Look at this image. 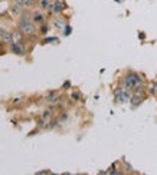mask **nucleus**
Returning a JSON list of instances; mask_svg holds the SVG:
<instances>
[{"instance_id":"obj_1","label":"nucleus","mask_w":157,"mask_h":175,"mask_svg":"<svg viewBox=\"0 0 157 175\" xmlns=\"http://www.w3.org/2000/svg\"><path fill=\"white\" fill-rule=\"evenodd\" d=\"M141 83H144V76L138 72H128L121 81V86L127 90H133L136 86L141 85Z\"/></svg>"},{"instance_id":"obj_2","label":"nucleus","mask_w":157,"mask_h":175,"mask_svg":"<svg viewBox=\"0 0 157 175\" xmlns=\"http://www.w3.org/2000/svg\"><path fill=\"white\" fill-rule=\"evenodd\" d=\"M17 29L23 33L25 38L28 39H33L36 36H39V29L33 22H29V23H17Z\"/></svg>"},{"instance_id":"obj_3","label":"nucleus","mask_w":157,"mask_h":175,"mask_svg":"<svg viewBox=\"0 0 157 175\" xmlns=\"http://www.w3.org/2000/svg\"><path fill=\"white\" fill-rule=\"evenodd\" d=\"M9 52L16 55V56H20V57H25L28 55V49L25 47V45L22 42H13L9 45Z\"/></svg>"},{"instance_id":"obj_4","label":"nucleus","mask_w":157,"mask_h":175,"mask_svg":"<svg viewBox=\"0 0 157 175\" xmlns=\"http://www.w3.org/2000/svg\"><path fill=\"white\" fill-rule=\"evenodd\" d=\"M59 100H61V95L58 93V92H55V90H52V92H48V93H46L43 102L46 105H49V106H55V105L59 104Z\"/></svg>"},{"instance_id":"obj_5","label":"nucleus","mask_w":157,"mask_h":175,"mask_svg":"<svg viewBox=\"0 0 157 175\" xmlns=\"http://www.w3.org/2000/svg\"><path fill=\"white\" fill-rule=\"evenodd\" d=\"M32 22H33L36 26H40V24L46 23L48 20H46V16L43 14V12H40V10H33V12H32Z\"/></svg>"},{"instance_id":"obj_6","label":"nucleus","mask_w":157,"mask_h":175,"mask_svg":"<svg viewBox=\"0 0 157 175\" xmlns=\"http://www.w3.org/2000/svg\"><path fill=\"white\" fill-rule=\"evenodd\" d=\"M65 9H67V5H65L62 0H55V3H53L52 9H51L49 13L51 14H61Z\"/></svg>"},{"instance_id":"obj_7","label":"nucleus","mask_w":157,"mask_h":175,"mask_svg":"<svg viewBox=\"0 0 157 175\" xmlns=\"http://www.w3.org/2000/svg\"><path fill=\"white\" fill-rule=\"evenodd\" d=\"M144 96L143 93H137V92H133V96H131V100H130V104H131V106L133 108H137L138 105L143 102Z\"/></svg>"},{"instance_id":"obj_8","label":"nucleus","mask_w":157,"mask_h":175,"mask_svg":"<svg viewBox=\"0 0 157 175\" xmlns=\"http://www.w3.org/2000/svg\"><path fill=\"white\" fill-rule=\"evenodd\" d=\"M0 42L3 43L5 46H9L10 43H13V33H12V30H6V33L2 36V39H0Z\"/></svg>"},{"instance_id":"obj_9","label":"nucleus","mask_w":157,"mask_h":175,"mask_svg":"<svg viewBox=\"0 0 157 175\" xmlns=\"http://www.w3.org/2000/svg\"><path fill=\"white\" fill-rule=\"evenodd\" d=\"M10 13L13 14V16H19L20 17V14L25 12V7L22 5H19V3H14V5L10 6Z\"/></svg>"},{"instance_id":"obj_10","label":"nucleus","mask_w":157,"mask_h":175,"mask_svg":"<svg viewBox=\"0 0 157 175\" xmlns=\"http://www.w3.org/2000/svg\"><path fill=\"white\" fill-rule=\"evenodd\" d=\"M14 3H19L25 7V9H30L35 6V0H13Z\"/></svg>"},{"instance_id":"obj_11","label":"nucleus","mask_w":157,"mask_h":175,"mask_svg":"<svg viewBox=\"0 0 157 175\" xmlns=\"http://www.w3.org/2000/svg\"><path fill=\"white\" fill-rule=\"evenodd\" d=\"M52 116H53V109H52V108L45 109V111H42V114H40V118L45 119V121H49V119H52Z\"/></svg>"},{"instance_id":"obj_12","label":"nucleus","mask_w":157,"mask_h":175,"mask_svg":"<svg viewBox=\"0 0 157 175\" xmlns=\"http://www.w3.org/2000/svg\"><path fill=\"white\" fill-rule=\"evenodd\" d=\"M53 3H55L53 0H42V2H40V6H42L43 10H46V12H51Z\"/></svg>"},{"instance_id":"obj_13","label":"nucleus","mask_w":157,"mask_h":175,"mask_svg":"<svg viewBox=\"0 0 157 175\" xmlns=\"http://www.w3.org/2000/svg\"><path fill=\"white\" fill-rule=\"evenodd\" d=\"M25 99H26V96H16V98H13V99L10 100V104L13 105V106H19V105L25 104Z\"/></svg>"},{"instance_id":"obj_14","label":"nucleus","mask_w":157,"mask_h":175,"mask_svg":"<svg viewBox=\"0 0 157 175\" xmlns=\"http://www.w3.org/2000/svg\"><path fill=\"white\" fill-rule=\"evenodd\" d=\"M38 29H39V36H46L48 32H49L48 22H46V23H43V24H40V26H38Z\"/></svg>"},{"instance_id":"obj_15","label":"nucleus","mask_w":157,"mask_h":175,"mask_svg":"<svg viewBox=\"0 0 157 175\" xmlns=\"http://www.w3.org/2000/svg\"><path fill=\"white\" fill-rule=\"evenodd\" d=\"M71 100H72V102H79V100H82L81 92H78V90H74V92L71 93Z\"/></svg>"},{"instance_id":"obj_16","label":"nucleus","mask_w":157,"mask_h":175,"mask_svg":"<svg viewBox=\"0 0 157 175\" xmlns=\"http://www.w3.org/2000/svg\"><path fill=\"white\" fill-rule=\"evenodd\" d=\"M56 125H58L56 121H51V119H49L48 122H46V126H45V129H46V131H52V129L55 128Z\"/></svg>"},{"instance_id":"obj_17","label":"nucleus","mask_w":157,"mask_h":175,"mask_svg":"<svg viewBox=\"0 0 157 175\" xmlns=\"http://www.w3.org/2000/svg\"><path fill=\"white\" fill-rule=\"evenodd\" d=\"M148 92H150L151 95H156L157 93V83H156V82L150 85V89H148Z\"/></svg>"},{"instance_id":"obj_18","label":"nucleus","mask_w":157,"mask_h":175,"mask_svg":"<svg viewBox=\"0 0 157 175\" xmlns=\"http://www.w3.org/2000/svg\"><path fill=\"white\" fill-rule=\"evenodd\" d=\"M59 20H61V19H55V20H53V24H55L58 29H62V27H63V22H59Z\"/></svg>"},{"instance_id":"obj_19","label":"nucleus","mask_w":157,"mask_h":175,"mask_svg":"<svg viewBox=\"0 0 157 175\" xmlns=\"http://www.w3.org/2000/svg\"><path fill=\"white\" fill-rule=\"evenodd\" d=\"M6 33V29H3V27H0V39H2V36Z\"/></svg>"}]
</instances>
